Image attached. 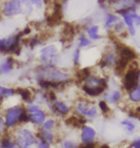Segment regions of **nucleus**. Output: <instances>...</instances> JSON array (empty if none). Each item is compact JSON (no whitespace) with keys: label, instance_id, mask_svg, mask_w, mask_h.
Returning <instances> with one entry per match:
<instances>
[{"label":"nucleus","instance_id":"obj_15","mask_svg":"<svg viewBox=\"0 0 140 148\" xmlns=\"http://www.w3.org/2000/svg\"><path fill=\"white\" fill-rule=\"evenodd\" d=\"M14 59L9 57L4 62L0 64V73L2 74H8L14 69Z\"/></svg>","mask_w":140,"mask_h":148},{"label":"nucleus","instance_id":"obj_36","mask_svg":"<svg viewBox=\"0 0 140 148\" xmlns=\"http://www.w3.org/2000/svg\"><path fill=\"white\" fill-rule=\"evenodd\" d=\"M100 148H111V147H109L108 144H103V145L100 146Z\"/></svg>","mask_w":140,"mask_h":148},{"label":"nucleus","instance_id":"obj_4","mask_svg":"<svg viewBox=\"0 0 140 148\" xmlns=\"http://www.w3.org/2000/svg\"><path fill=\"white\" fill-rule=\"evenodd\" d=\"M139 69L137 66H130L127 69L123 77V88L125 90L130 92L133 88L137 87L138 84Z\"/></svg>","mask_w":140,"mask_h":148},{"label":"nucleus","instance_id":"obj_21","mask_svg":"<svg viewBox=\"0 0 140 148\" xmlns=\"http://www.w3.org/2000/svg\"><path fill=\"white\" fill-rule=\"evenodd\" d=\"M87 34H88V36L90 38H92V40H100L101 38V36L99 34H98V32H99V27L98 26H91V27H89L87 29Z\"/></svg>","mask_w":140,"mask_h":148},{"label":"nucleus","instance_id":"obj_16","mask_svg":"<svg viewBox=\"0 0 140 148\" xmlns=\"http://www.w3.org/2000/svg\"><path fill=\"white\" fill-rule=\"evenodd\" d=\"M82 90L86 94V95L89 96V97H97V96H99V95H101V94H103L104 92H105L106 88H102V87L95 88H90L85 87V86H83Z\"/></svg>","mask_w":140,"mask_h":148},{"label":"nucleus","instance_id":"obj_12","mask_svg":"<svg viewBox=\"0 0 140 148\" xmlns=\"http://www.w3.org/2000/svg\"><path fill=\"white\" fill-rule=\"evenodd\" d=\"M37 138H40L44 141H46L47 143L52 144L55 141V135L53 131H49V130H43V129H40L38 131V134L37 136Z\"/></svg>","mask_w":140,"mask_h":148},{"label":"nucleus","instance_id":"obj_38","mask_svg":"<svg viewBox=\"0 0 140 148\" xmlns=\"http://www.w3.org/2000/svg\"><path fill=\"white\" fill-rule=\"evenodd\" d=\"M1 45H2V40H0V48H1Z\"/></svg>","mask_w":140,"mask_h":148},{"label":"nucleus","instance_id":"obj_11","mask_svg":"<svg viewBox=\"0 0 140 148\" xmlns=\"http://www.w3.org/2000/svg\"><path fill=\"white\" fill-rule=\"evenodd\" d=\"M16 93V90H14V88L4 87V86L0 85V105H1L5 100L12 98L13 96H14Z\"/></svg>","mask_w":140,"mask_h":148},{"label":"nucleus","instance_id":"obj_27","mask_svg":"<svg viewBox=\"0 0 140 148\" xmlns=\"http://www.w3.org/2000/svg\"><path fill=\"white\" fill-rule=\"evenodd\" d=\"M99 108L101 112H103V114H108L109 112V104L107 102H105L104 100L99 102Z\"/></svg>","mask_w":140,"mask_h":148},{"label":"nucleus","instance_id":"obj_19","mask_svg":"<svg viewBox=\"0 0 140 148\" xmlns=\"http://www.w3.org/2000/svg\"><path fill=\"white\" fill-rule=\"evenodd\" d=\"M123 16H124L125 23H126L127 26L129 27L130 34L132 35V36H135V27H133V18H132V14L127 13V14H123Z\"/></svg>","mask_w":140,"mask_h":148},{"label":"nucleus","instance_id":"obj_25","mask_svg":"<svg viewBox=\"0 0 140 148\" xmlns=\"http://www.w3.org/2000/svg\"><path fill=\"white\" fill-rule=\"evenodd\" d=\"M98 115V110L95 106H90L89 109L87 110V112H86L85 116L86 118H89V119H93Z\"/></svg>","mask_w":140,"mask_h":148},{"label":"nucleus","instance_id":"obj_37","mask_svg":"<svg viewBox=\"0 0 140 148\" xmlns=\"http://www.w3.org/2000/svg\"><path fill=\"white\" fill-rule=\"evenodd\" d=\"M30 1V0H22V3H23V4H24V3H26V2H29Z\"/></svg>","mask_w":140,"mask_h":148},{"label":"nucleus","instance_id":"obj_13","mask_svg":"<svg viewBox=\"0 0 140 148\" xmlns=\"http://www.w3.org/2000/svg\"><path fill=\"white\" fill-rule=\"evenodd\" d=\"M16 90V93L20 95V97H21V99L23 101L27 102L28 104H30V103H32L34 101L35 94L33 93L29 88H17Z\"/></svg>","mask_w":140,"mask_h":148},{"label":"nucleus","instance_id":"obj_3","mask_svg":"<svg viewBox=\"0 0 140 148\" xmlns=\"http://www.w3.org/2000/svg\"><path fill=\"white\" fill-rule=\"evenodd\" d=\"M25 109H26V112H27L28 116L30 118V122L38 127L42 126V124L46 120L45 112L40 106L34 104V103H30Z\"/></svg>","mask_w":140,"mask_h":148},{"label":"nucleus","instance_id":"obj_30","mask_svg":"<svg viewBox=\"0 0 140 148\" xmlns=\"http://www.w3.org/2000/svg\"><path fill=\"white\" fill-rule=\"evenodd\" d=\"M73 62H74V64H75V66H78L80 64V50L79 49H76L75 51H74Z\"/></svg>","mask_w":140,"mask_h":148},{"label":"nucleus","instance_id":"obj_10","mask_svg":"<svg viewBox=\"0 0 140 148\" xmlns=\"http://www.w3.org/2000/svg\"><path fill=\"white\" fill-rule=\"evenodd\" d=\"M52 109L55 112L61 115H67L70 112V107L64 102L57 100L52 104Z\"/></svg>","mask_w":140,"mask_h":148},{"label":"nucleus","instance_id":"obj_32","mask_svg":"<svg viewBox=\"0 0 140 148\" xmlns=\"http://www.w3.org/2000/svg\"><path fill=\"white\" fill-rule=\"evenodd\" d=\"M132 148H140V138H136L132 143Z\"/></svg>","mask_w":140,"mask_h":148},{"label":"nucleus","instance_id":"obj_2","mask_svg":"<svg viewBox=\"0 0 140 148\" xmlns=\"http://www.w3.org/2000/svg\"><path fill=\"white\" fill-rule=\"evenodd\" d=\"M26 111L25 107L21 105H14L6 109L4 114V120L8 130L14 129L20 123V117Z\"/></svg>","mask_w":140,"mask_h":148},{"label":"nucleus","instance_id":"obj_9","mask_svg":"<svg viewBox=\"0 0 140 148\" xmlns=\"http://www.w3.org/2000/svg\"><path fill=\"white\" fill-rule=\"evenodd\" d=\"M86 122L85 118L82 117L81 115L76 116V115H70L69 117H67L65 119V124L69 127L72 128H81L83 126H85V124Z\"/></svg>","mask_w":140,"mask_h":148},{"label":"nucleus","instance_id":"obj_34","mask_svg":"<svg viewBox=\"0 0 140 148\" xmlns=\"http://www.w3.org/2000/svg\"><path fill=\"white\" fill-rule=\"evenodd\" d=\"M123 29H124V24L122 22H119V23H116V25H115V30L116 31H123Z\"/></svg>","mask_w":140,"mask_h":148},{"label":"nucleus","instance_id":"obj_5","mask_svg":"<svg viewBox=\"0 0 140 148\" xmlns=\"http://www.w3.org/2000/svg\"><path fill=\"white\" fill-rule=\"evenodd\" d=\"M22 6L20 0H10L3 6V14L7 16H16L21 13Z\"/></svg>","mask_w":140,"mask_h":148},{"label":"nucleus","instance_id":"obj_14","mask_svg":"<svg viewBox=\"0 0 140 148\" xmlns=\"http://www.w3.org/2000/svg\"><path fill=\"white\" fill-rule=\"evenodd\" d=\"M90 106L91 105H89L88 101H86V100H79L75 104V111L79 115L85 117Z\"/></svg>","mask_w":140,"mask_h":148},{"label":"nucleus","instance_id":"obj_17","mask_svg":"<svg viewBox=\"0 0 140 148\" xmlns=\"http://www.w3.org/2000/svg\"><path fill=\"white\" fill-rule=\"evenodd\" d=\"M117 62V58L116 56L113 54L112 52H109L104 56L103 59H102V64H103V67H106V66H114Z\"/></svg>","mask_w":140,"mask_h":148},{"label":"nucleus","instance_id":"obj_28","mask_svg":"<svg viewBox=\"0 0 140 148\" xmlns=\"http://www.w3.org/2000/svg\"><path fill=\"white\" fill-rule=\"evenodd\" d=\"M89 44H90V40H89L87 38H85V36H81L80 40H79V46L85 47V46H88Z\"/></svg>","mask_w":140,"mask_h":148},{"label":"nucleus","instance_id":"obj_26","mask_svg":"<svg viewBox=\"0 0 140 148\" xmlns=\"http://www.w3.org/2000/svg\"><path fill=\"white\" fill-rule=\"evenodd\" d=\"M118 18H117V16H113V14H109L108 17H107V20H106V28H108V29H111L113 25H114V23L117 21Z\"/></svg>","mask_w":140,"mask_h":148},{"label":"nucleus","instance_id":"obj_22","mask_svg":"<svg viewBox=\"0 0 140 148\" xmlns=\"http://www.w3.org/2000/svg\"><path fill=\"white\" fill-rule=\"evenodd\" d=\"M121 125L123 126V128L126 130L128 133H133L135 131V125L132 120H129V119L122 120Z\"/></svg>","mask_w":140,"mask_h":148},{"label":"nucleus","instance_id":"obj_7","mask_svg":"<svg viewBox=\"0 0 140 148\" xmlns=\"http://www.w3.org/2000/svg\"><path fill=\"white\" fill-rule=\"evenodd\" d=\"M96 138V131L91 126L85 125L81 129V141L83 144L94 143Z\"/></svg>","mask_w":140,"mask_h":148},{"label":"nucleus","instance_id":"obj_35","mask_svg":"<svg viewBox=\"0 0 140 148\" xmlns=\"http://www.w3.org/2000/svg\"><path fill=\"white\" fill-rule=\"evenodd\" d=\"M139 90H140V69H139V75H138V84H137V87Z\"/></svg>","mask_w":140,"mask_h":148},{"label":"nucleus","instance_id":"obj_33","mask_svg":"<svg viewBox=\"0 0 140 148\" xmlns=\"http://www.w3.org/2000/svg\"><path fill=\"white\" fill-rule=\"evenodd\" d=\"M132 16L133 18V22H135L137 25H140V16L135 14H132Z\"/></svg>","mask_w":140,"mask_h":148},{"label":"nucleus","instance_id":"obj_1","mask_svg":"<svg viewBox=\"0 0 140 148\" xmlns=\"http://www.w3.org/2000/svg\"><path fill=\"white\" fill-rule=\"evenodd\" d=\"M14 141L18 148H33L37 144L38 138L26 127H20L16 130L14 134Z\"/></svg>","mask_w":140,"mask_h":148},{"label":"nucleus","instance_id":"obj_23","mask_svg":"<svg viewBox=\"0 0 140 148\" xmlns=\"http://www.w3.org/2000/svg\"><path fill=\"white\" fill-rule=\"evenodd\" d=\"M56 120L53 119V118H49V119H46L45 122L42 124V126L40 127L41 129L43 130H49V131H52L53 128H55L56 126Z\"/></svg>","mask_w":140,"mask_h":148},{"label":"nucleus","instance_id":"obj_18","mask_svg":"<svg viewBox=\"0 0 140 148\" xmlns=\"http://www.w3.org/2000/svg\"><path fill=\"white\" fill-rule=\"evenodd\" d=\"M0 148H18V147L14 143L13 138L3 136L0 138Z\"/></svg>","mask_w":140,"mask_h":148},{"label":"nucleus","instance_id":"obj_24","mask_svg":"<svg viewBox=\"0 0 140 148\" xmlns=\"http://www.w3.org/2000/svg\"><path fill=\"white\" fill-rule=\"evenodd\" d=\"M61 148H80V145L72 140H64L61 143Z\"/></svg>","mask_w":140,"mask_h":148},{"label":"nucleus","instance_id":"obj_31","mask_svg":"<svg viewBox=\"0 0 140 148\" xmlns=\"http://www.w3.org/2000/svg\"><path fill=\"white\" fill-rule=\"evenodd\" d=\"M30 2H31V4L35 5L38 9H41V8H42L43 0H30Z\"/></svg>","mask_w":140,"mask_h":148},{"label":"nucleus","instance_id":"obj_20","mask_svg":"<svg viewBox=\"0 0 140 148\" xmlns=\"http://www.w3.org/2000/svg\"><path fill=\"white\" fill-rule=\"evenodd\" d=\"M129 100L132 103L140 102V90L138 88H133L129 92Z\"/></svg>","mask_w":140,"mask_h":148},{"label":"nucleus","instance_id":"obj_8","mask_svg":"<svg viewBox=\"0 0 140 148\" xmlns=\"http://www.w3.org/2000/svg\"><path fill=\"white\" fill-rule=\"evenodd\" d=\"M104 101L107 102L108 104H116L121 100L122 93L120 90H111L105 91L103 93Z\"/></svg>","mask_w":140,"mask_h":148},{"label":"nucleus","instance_id":"obj_6","mask_svg":"<svg viewBox=\"0 0 140 148\" xmlns=\"http://www.w3.org/2000/svg\"><path fill=\"white\" fill-rule=\"evenodd\" d=\"M57 54H58V49L55 45H53V44L47 45L41 49L40 55V61L44 64H50L55 60Z\"/></svg>","mask_w":140,"mask_h":148},{"label":"nucleus","instance_id":"obj_29","mask_svg":"<svg viewBox=\"0 0 140 148\" xmlns=\"http://www.w3.org/2000/svg\"><path fill=\"white\" fill-rule=\"evenodd\" d=\"M36 148H50V144L47 143L46 141L38 138L37 141V144H36Z\"/></svg>","mask_w":140,"mask_h":148}]
</instances>
